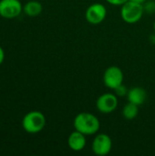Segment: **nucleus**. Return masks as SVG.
I'll use <instances>...</instances> for the list:
<instances>
[{
    "instance_id": "3",
    "label": "nucleus",
    "mask_w": 155,
    "mask_h": 156,
    "mask_svg": "<svg viewBox=\"0 0 155 156\" xmlns=\"http://www.w3.org/2000/svg\"><path fill=\"white\" fill-rule=\"evenodd\" d=\"M144 13L143 5L135 3L133 1H127L122 5L121 9V16L122 20L128 24L137 23Z\"/></svg>"
},
{
    "instance_id": "16",
    "label": "nucleus",
    "mask_w": 155,
    "mask_h": 156,
    "mask_svg": "<svg viewBox=\"0 0 155 156\" xmlns=\"http://www.w3.org/2000/svg\"><path fill=\"white\" fill-rule=\"evenodd\" d=\"M4 60H5V51L3 48L0 46V65L4 62Z\"/></svg>"
},
{
    "instance_id": "9",
    "label": "nucleus",
    "mask_w": 155,
    "mask_h": 156,
    "mask_svg": "<svg viewBox=\"0 0 155 156\" xmlns=\"http://www.w3.org/2000/svg\"><path fill=\"white\" fill-rule=\"evenodd\" d=\"M68 145L74 152H80L86 146V135L75 130L68 138Z\"/></svg>"
},
{
    "instance_id": "12",
    "label": "nucleus",
    "mask_w": 155,
    "mask_h": 156,
    "mask_svg": "<svg viewBox=\"0 0 155 156\" xmlns=\"http://www.w3.org/2000/svg\"><path fill=\"white\" fill-rule=\"evenodd\" d=\"M138 113H139V106L130 101L122 109V116L129 121L135 119L138 116Z\"/></svg>"
},
{
    "instance_id": "4",
    "label": "nucleus",
    "mask_w": 155,
    "mask_h": 156,
    "mask_svg": "<svg viewBox=\"0 0 155 156\" xmlns=\"http://www.w3.org/2000/svg\"><path fill=\"white\" fill-rule=\"evenodd\" d=\"M124 76L122 70L117 66L107 68L103 74V82L109 89L114 90L123 83Z\"/></svg>"
},
{
    "instance_id": "14",
    "label": "nucleus",
    "mask_w": 155,
    "mask_h": 156,
    "mask_svg": "<svg viewBox=\"0 0 155 156\" xmlns=\"http://www.w3.org/2000/svg\"><path fill=\"white\" fill-rule=\"evenodd\" d=\"M143 8L144 11H147L148 13H153L155 12V2L153 1H149L145 2L143 4Z\"/></svg>"
},
{
    "instance_id": "11",
    "label": "nucleus",
    "mask_w": 155,
    "mask_h": 156,
    "mask_svg": "<svg viewBox=\"0 0 155 156\" xmlns=\"http://www.w3.org/2000/svg\"><path fill=\"white\" fill-rule=\"evenodd\" d=\"M43 10V6L41 5V3L39 1L37 0H31L28 1L24 6H23V12L31 17H35L37 16L38 15L41 14Z\"/></svg>"
},
{
    "instance_id": "13",
    "label": "nucleus",
    "mask_w": 155,
    "mask_h": 156,
    "mask_svg": "<svg viewBox=\"0 0 155 156\" xmlns=\"http://www.w3.org/2000/svg\"><path fill=\"white\" fill-rule=\"evenodd\" d=\"M128 90H129L123 85V83L122 85H120L119 87H117L116 89H114V92H115L117 97H124L125 95L127 96Z\"/></svg>"
},
{
    "instance_id": "2",
    "label": "nucleus",
    "mask_w": 155,
    "mask_h": 156,
    "mask_svg": "<svg viewBox=\"0 0 155 156\" xmlns=\"http://www.w3.org/2000/svg\"><path fill=\"white\" fill-rule=\"evenodd\" d=\"M46 126V117L39 111H31L27 112L22 120L23 129L31 134L41 132Z\"/></svg>"
},
{
    "instance_id": "1",
    "label": "nucleus",
    "mask_w": 155,
    "mask_h": 156,
    "mask_svg": "<svg viewBox=\"0 0 155 156\" xmlns=\"http://www.w3.org/2000/svg\"><path fill=\"white\" fill-rule=\"evenodd\" d=\"M75 130L87 135H93L100 130V121L98 117L90 112H80L77 114L73 121Z\"/></svg>"
},
{
    "instance_id": "17",
    "label": "nucleus",
    "mask_w": 155,
    "mask_h": 156,
    "mask_svg": "<svg viewBox=\"0 0 155 156\" xmlns=\"http://www.w3.org/2000/svg\"><path fill=\"white\" fill-rule=\"evenodd\" d=\"M131 1H133V2H135V3H139V4H142V5H143L147 0H131Z\"/></svg>"
},
{
    "instance_id": "6",
    "label": "nucleus",
    "mask_w": 155,
    "mask_h": 156,
    "mask_svg": "<svg viewBox=\"0 0 155 156\" xmlns=\"http://www.w3.org/2000/svg\"><path fill=\"white\" fill-rule=\"evenodd\" d=\"M112 148L111 138L106 133H100L93 139L91 149L92 152L98 156H105L109 154Z\"/></svg>"
},
{
    "instance_id": "18",
    "label": "nucleus",
    "mask_w": 155,
    "mask_h": 156,
    "mask_svg": "<svg viewBox=\"0 0 155 156\" xmlns=\"http://www.w3.org/2000/svg\"><path fill=\"white\" fill-rule=\"evenodd\" d=\"M153 28H154V30H155V22H154V24H153Z\"/></svg>"
},
{
    "instance_id": "8",
    "label": "nucleus",
    "mask_w": 155,
    "mask_h": 156,
    "mask_svg": "<svg viewBox=\"0 0 155 156\" xmlns=\"http://www.w3.org/2000/svg\"><path fill=\"white\" fill-rule=\"evenodd\" d=\"M118 97L114 93L101 94L96 101V107L98 111L104 114L113 112L118 107Z\"/></svg>"
},
{
    "instance_id": "10",
    "label": "nucleus",
    "mask_w": 155,
    "mask_h": 156,
    "mask_svg": "<svg viewBox=\"0 0 155 156\" xmlns=\"http://www.w3.org/2000/svg\"><path fill=\"white\" fill-rule=\"evenodd\" d=\"M127 98L128 101L141 106L145 102L147 99V93L146 90L142 87H133L128 90Z\"/></svg>"
},
{
    "instance_id": "15",
    "label": "nucleus",
    "mask_w": 155,
    "mask_h": 156,
    "mask_svg": "<svg viewBox=\"0 0 155 156\" xmlns=\"http://www.w3.org/2000/svg\"><path fill=\"white\" fill-rule=\"evenodd\" d=\"M106 1L112 5H122L124 3H126L129 0H106Z\"/></svg>"
},
{
    "instance_id": "5",
    "label": "nucleus",
    "mask_w": 155,
    "mask_h": 156,
    "mask_svg": "<svg viewBox=\"0 0 155 156\" xmlns=\"http://www.w3.org/2000/svg\"><path fill=\"white\" fill-rule=\"evenodd\" d=\"M23 11L19 0H0V16L6 19L17 17Z\"/></svg>"
},
{
    "instance_id": "7",
    "label": "nucleus",
    "mask_w": 155,
    "mask_h": 156,
    "mask_svg": "<svg viewBox=\"0 0 155 156\" xmlns=\"http://www.w3.org/2000/svg\"><path fill=\"white\" fill-rule=\"evenodd\" d=\"M107 16V9L104 5L100 3H94L90 5L86 12L85 18L91 25H99L104 21Z\"/></svg>"
}]
</instances>
